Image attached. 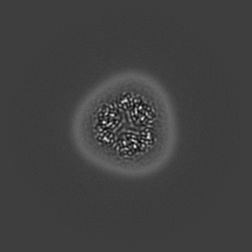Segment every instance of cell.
I'll return each mask as SVG.
<instances>
[{
    "label": "cell",
    "mask_w": 252,
    "mask_h": 252,
    "mask_svg": "<svg viewBox=\"0 0 252 252\" xmlns=\"http://www.w3.org/2000/svg\"><path fill=\"white\" fill-rule=\"evenodd\" d=\"M78 145L112 171L141 173L166 158L173 120L165 94L139 75L114 78L87 99L78 115Z\"/></svg>",
    "instance_id": "cell-1"
}]
</instances>
